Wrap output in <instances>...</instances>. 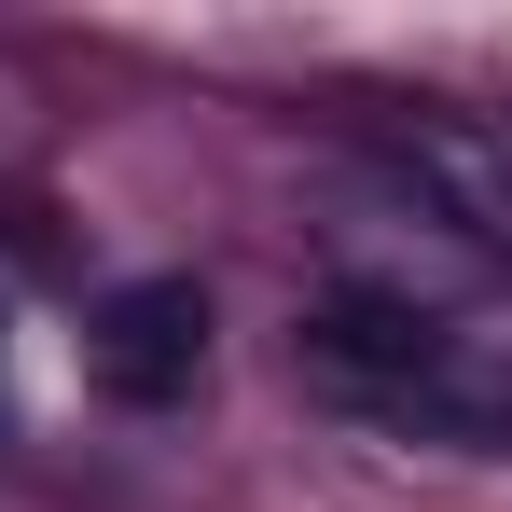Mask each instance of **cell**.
Instances as JSON below:
<instances>
[{
	"label": "cell",
	"mask_w": 512,
	"mask_h": 512,
	"mask_svg": "<svg viewBox=\"0 0 512 512\" xmlns=\"http://www.w3.org/2000/svg\"><path fill=\"white\" fill-rule=\"evenodd\" d=\"M402 167L443 194V222H471V236H499V250H512V139H499V125H416Z\"/></svg>",
	"instance_id": "277c9868"
},
{
	"label": "cell",
	"mask_w": 512,
	"mask_h": 512,
	"mask_svg": "<svg viewBox=\"0 0 512 512\" xmlns=\"http://www.w3.org/2000/svg\"><path fill=\"white\" fill-rule=\"evenodd\" d=\"M84 374L111 402H139V416L194 402V374H208V291H194V277H125V291H97Z\"/></svg>",
	"instance_id": "6da1fadb"
},
{
	"label": "cell",
	"mask_w": 512,
	"mask_h": 512,
	"mask_svg": "<svg viewBox=\"0 0 512 512\" xmlns=\"http://www.w3.org/2000/svg\"><path fill=\"white\" fill-rule=\"evenodd\" d=\"M402 429H429V443H471V457H512V346H443L416 388H402Z\"/></svg>",
	"instance_id": "3957f363"
},
{
	"label": "cell",
	"mask_w": 512,
	"mask_h": 512,
	"mask_svg": "<svg viewBox=\"0 0 512 512\" xmlns=\"http://www.w3.org/2000/svg\"><path fill=\"white\" fill-rule=\"evenodd\" d=\"M305 374H319V388H346V402H374V416H402V388H416L429 360H443V319H416V305H402V291H333V305H305Z\"/></svg>",
	"instance_id": "7a4b0ae2"
}]
</instances>
